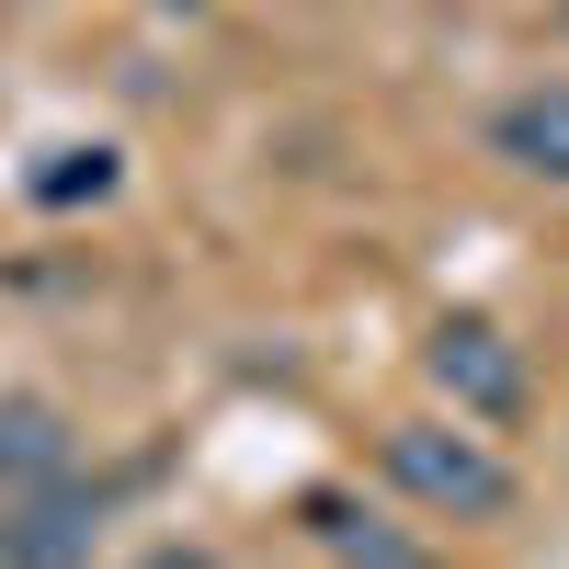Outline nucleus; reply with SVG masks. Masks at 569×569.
I'll return each mask as SVG.
<instances>
[{"mask_svg": "<svg viewBox=\"0 0 569 569\" xmlns=\"http://www.w3.org/2000/svg\"><path fill=\"white\" fill-rule=\"evenodd\" d=\"M0 12H12V0H0Z\"/></svg>", "mask_w": 569, "mask_h": 569, "instance_id": "10", "label": "nucleus"}, {"mask_svg": "<svg viewBox=\"0 0 569 569\" xmlns=\"http://www.w3.org/2000/svg\"><path fill=\"white\" fill-rule=\"evenodd\" d=\"M80 194H114V149H58V171H34V206H80Z\"/></svg>", "mask_w": 569, "mask_h": 569, "instance_id": "7", "label": "nucleus"}, {"mask_svg": "<svg viewBox=\"0 0 569 569\" xmlns=\"http://www.w3.org/2000/svg\"><path fill=\"white\" fill-rule=\"evenodd\" d=\"M490 160L512 182H547V194H569V69L525 80V91H501L490 103Z\"/></svg>", "mask_w": 569, "mask_h": 569, "instance_id": "4", "label": "nucleus"}, {"mask_svg": "<svg viewBox=\"0 0 569 569\" xmlns=\"http://www.w3.org/2000/svg\"><path fill=\"white\" fill-rule=\"evenodd\" d=\"M558 34H569V0H558Z\"/></svg>", "mask_w": 569, "mask_h": 569, "instance_id": "9", "label": "nucleus"}, {"mask_svg": "<svg viewBox=\"0 0 569 569\" xmlns=\"http://www.w3.org/2000/svg\"><path fill=\"white\" fill-rule=\"evenodd\" d=\"M376 479H388L421 525H512V501H525V467L501 456V433H479V421L456 410H399L376 421Z\"/></svg>", "mask_w": 569, "mask_h": 569, "instance_id": "1", "label": "nucleus"}, {"mask_svg": "<svg viewBox=\"0 0 569 569\" xmlns=\"http://www.w3.org/2000/svg\"><path fill=\"white\" fill-rule=\"evenodd\" d=\"M69 467H80V421L58 399L12 388L0 399V490H46V479H69Z\"/></svg>", "mask_w": 569, "mask_h": 569, "instance_id": "5", "label": "nucleus"}, {"mask_svg": "<svg viewBox=\"0 0 569 569\" xmlns=\"http://www.w3.org/2000/svg\"><path fill=\"white\" fill-rule=\"evenodd\" d=\"M114 536V479H46V490H0V569H91Z\"/></svg>", "mask_w": 569, "mask_h": 569, "instance_id": "3", "label": "nucleus"}, {"mask_svg": "<svg viewBox=\"0 0 569 569\" xmlns=\"http://www.w3.org/2000/svg\"><path fill=\"white\" fill-rule=\"evenodd\" d=\"M126 569H228V558H217L206 536H149V547H137Z\"/></svg>", "mask_w": 569, "mask_h": 569, "instance_id": "8", "label": "nucleus"}, {"mask_svg": "<svg viewBox=\"0 0 569 569\" xmlns=\"http://www.w3.org/2000/svg\"><path fill=\"white\" fill-rule=\"evenodd\" d=\"M421 376H433V399H445L456 421H479V433H512V421L536 410L525 342H512L501 319H479V308H456V319L421 330Z\"/></svg>", "mask_w": 569, "mask_h": 569, "instance_id": "2", "label": "nucleus"}, {"mask_svg": "<svg viewBox=\"0 0 569 569\" xmlns=\"http://www.w3.org/2000/svg\"><path fill=\"white\" fill-rule=\"evenodd\" d=\"M308 525H319V547H342L353 569H433L421 547H399L388 525H365V512H353L342 490H308Z\"/></svg>", "mask_w": 569, "mask_h": 569, "instance_id": "6", "label": "nucleus"}]
</instances>
